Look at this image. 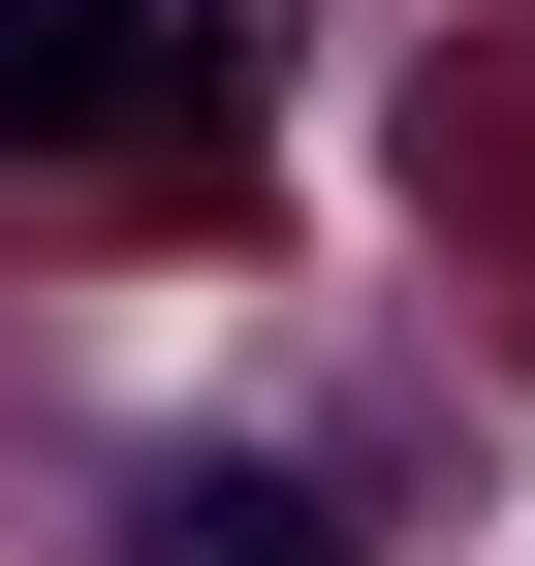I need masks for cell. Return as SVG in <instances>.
Masks as SVG:
<instances>
[{
	"mask_svg": "<svg viewBox=\"0 0 535 566\" xmlns=\"http://www.w3.org/2000/svg\"><path fill=\"white\" fill-rule=\"evenodd\" d=\"M158 126H221V32H63V0H0V158H158Z\"/></svg>",
	"mask_w": 535,
	"mask_h": 566,
	"instance_id": "1",
	"label": "cell"
},
{
	"mask_svg": "<svg viewBox=\"0 0 535 566\" xmlns=\"http://www.w3.org/2000/svg\"><path fill=\"white\" fill-rule=\"evenodd\" d=\"M126 566H347V535H315V504H284V472H189V504H158V535H126Z\"/></svg>",
	"mask_w": 535,
	"mask_h": 566,
	"instance_id": "2",
	"label": "cell"
}]
</instances>
